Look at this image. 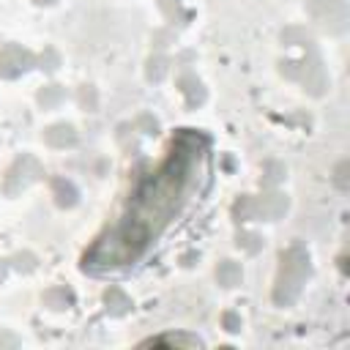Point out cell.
<instances>
[{
  "mask_svg": "<svg viewBox=\"0 0 350 350\" xmlns=\"http://www.w3.org/2000/svg\"><path fill=\"white\" fill-rule=\"evenodd\" d=\"M8 262H11L16 271H25V273H30V271L36 268V257H33L30 252H19V254H14Z\"/></svg>",
  "mask_w": 350,
  "mask_h": 350,
  "instance_id": "603a6c76",
  "label": "cell"
},
{
  "mask_svg": "<svg viewBox=\"0 0 350 350\" xmlns=\"http://www.w3.org/2000/svg\"><path fill=\"white\" fill-rule=\"evenodd\" d=\"M232 216H235V221H246V219H252V197H238V202L232 205Z\"/></svg>",
  "mask_w": 350,
  "mask_h": 350,
  "instance_id": "7402d4cb",
  "label": "cell"
},
{
  "mask_svg": "<svg viewBox=\"0 0 350 350\" xmlns=\"http://www.w3.org/2000/svg\"><path fill=\"white\" fill-rule=\"evenodd\" d=\"M221 323H224V328H227L230 334L241 331V317H238L235 312H224V314H221Z\"/></svg>",
  "mask_w": 350,
  "mask_h": 350,
  "instance_id": "484cf974",
  "label": "cell"
},
{
  "mask_svg": "<svg viewBox=\"0 0 350 350\" xmlns=\"http://www.w3.org/2000/svg\"><path fill=\"white\" fill-rule=\"evenodd\" d=\"M282 41H284V46H309L312 44V33L306 27H284L282 30Z\"/></svg>",
  "mask_w": 350,
  "mask_h": 350,
  "instance_id": "e0dca14e",
  "label": "cell"
},
{
  "mask_svg": "<svg viewBox=\"0 0 350 350\" xmlns=\"http://www.w3.org/2000/svg\"><path fill=\"white\" fill-rule=\"evenodd\" d=\"M33 66H36V57L27 49H22L19 44H5L0 49V77L3 79H16L19 74H25Z\"/></svg>",
  "mask_w": 350,
  "mask_h": 350,
  "instance_id": "8992f818",
  "label": "cell"
},
{
  "mask_svg": "<svg viewBox=\"0 0 350 350\" xmlns=\"http://www.w3.org/2000/svg\"><path fill=\"white\" fill-rule=\"evenodd\" d=\"M287 205H290V200L284 194H279V191H268V194L252 197V219H268V221H273V219L284 216Z\"/></svg>",
  "mask_w": 350,
  "mask_h": 350,
  "instance_id": "ba28073f",
  "label": "cell"
},
{
  "mask_svg": "<svg viewBox=\"0 0 350 350\" xmlns=\"http://www.w3.org/2000/svg\"><path fill=\"white\" fill-rule=\"evenodd\" d=\"M41 175H44V167L38 164V159H33V156H19V159L8 167L5 178H3V191H5L8 197H14V194H19L22 189H27L33 180H38Z\"/></svg>",
  "mask_w": 350,
  "mask_h": 350,
  "instance_id": "277c9868",
  "label": "cell"
},
{
  "mask_svg": "<svg viewBox=\"0 0 350 350\" xmlns=\"http://www.w3.org/2000/svg\"><path fill=\"white\" fill-rule=\"evenodd\" d=\"M5 271H8V260H0V282H3V276H5Z\"/></svg>",
  "mask_w": 350,
  "mask_h": 350,
  "instance_id": "4dcf8cb0",
  "label": "cell"
},
{
  "mask_svg": "<svg viewBox=\"0 0 350 350\" xmlns=\"http://www.w3.org/2000/svg\"><path fill=\"white\" fill-rule=\"evenodd\" d=\"M279 71H282L287 79H298V77H301V63H298V60H284V63L279 66Z\"/></svg>",
  "mask_w": 350,
  "mask_h": 350,
  "instance_id": "cb8c5ba5",
  "label": "cell"
},
{
  "mask_svg": "<svg viewBox=\"0 0 350 350\" xmlns=\"http://www.w3.org/2000/svg\"><path fill=\"white\" fill-rule=\"evenodd\" d=\"M235 243L243 249V252H249V254H257L260 249H262V238L257 235V232H238V238H235Z\"/></svg>",
  "mask_w": 350,
  "mask_h": 350,
  "instance_id": "d6986e66",
  "label": "cell"
},
{
  "mask_svg": "<svg viewBox=\"0 0 350 350\" xmlns=\"http://www.w3.org/2000/svg\"><path fill=\"white\" fill-rule=\"evenodd\" d=\"M79 104H82L85 109H96V90H93L90 85H85V88L79 90Z\"/></svg>",
  "mask_w": 350,
  "mask_h": 350,
  "instance_id": "d4e9b609",
  "label": "cell"
},
{
  "mask_svg": "<svg viewBox=\"0 0 350 350\" xmlns=\"http://www.w3.org/2000/svg\"><path fill=\"white\" fill-rule=\"evenodd\" d=\"M41 301H44V306H49V309H55V312H63V309H68V306L74 304V295H71L68 287L60 284V287H49V290H44Z\"/></svg>",
  "mask_w": 350,
  "mask_h": 350,
  "instance_id": "30bf717a",
  "label": "cell"
},
{
  "mask_svg": "<svg viewBox=\"0 0 350 350\" xmlns=\"http://www.w3.org/2000/svg\"><path fill=\"white\" fill-rule=\"evenodd\" d=\"M284 178V167L279 161H268L262 167V186H276Z\"/></svg>",
  "mask_w": 350,
  "mask_h": 350,
  "instance_id": "ffe728a7",
  "label": "cell"
},
{
  "mask_svg": "<svg viewBox=\"0 0 350 350\" xmlns=\"http://www.w3.org/2000/svg\"><path fill=\"white\" fill-rule=\"evenodd\" d=\"M38 5H52V3H57V0H36Z\"/></svg>",
  "mask_w": 350,
  "mask_h": 350,
  "instance_id": "1f68e13d",
  "label": "cell"
},
{
  "mask_svg": "<svg viewBox=\"0 0 350 350\" xmlns=\"http://www.w3.org/2000/svg\"><path fill=\"white\" fill-rule=\"evenodd\" d=\"M150 241H153L150 230L145 224H139L137 219L126 216L118 227H112L107 235H101L93 243V249L82 260V268L98 273V271H107V268L129 265L148 249Z\"/></svg>",
  "mask_w": 350,
  "mask_h": 350,
  "instance_id": "7a4b0ae2",
  "label": "cell"
},
{
  "mask_svg": "<svg viewBox=\"0 0 350 350\" xmlns=\"http://www.w3.org/2000/svg\"><path fill=\"white\" fill-rule=\"evenodd\" d=\"M202 145H205V137H200L194 129H183L175 137L167 161L150 178H145L142 186L137 189L129 216L137 219L139 224H145L153 238L167 227V221L178 211V205L191 183V172L200 161Z\"/></svg>",
  "mask_w": 350,
  "mask_h": 350,
  "instance_id": "6da1fadb",
  "label": "cell"
},
{
  "mask_svg": "<svg viewBox=\"0 0 350 350\" xmlns=\"http://www.w3.org/2000/svg\"><path fill=\"white\" fill-rule=\"evenodd\" d=\"M3 347H19V339L14 334H8V331H0V350Z\"/></svg>",
  "mask_w": 350,
  "mask_h": 350,
  "instance_id": "f1b7e54d",
  "label": "cell"
},
{
  "mask_svg": "<svg viewBox=\"0 0 350 350\" xmlns=\"http://www.w3.org/2000/svg\"><path fill=\"white\" fill-rule=\"evenodd\" d=\"M161 11L170 16V19H180V11H178V0H159Z\"/></svg>",
  "mask_w": 350,
  "mask_h": 350,
  "instance_id": "4316f807",
  "label": "cell"
},
{
  "mask_svg": "<svg viewBox=\"0 0 350 350\" xmlns=\"http://www.w3.org/2000/svg\"><path fill=\"white\" fill-rule=\"evenodd\" d=\"M298 82H301L304 90H309L312 96H320V93L328 88L323 63H320V57L314 55L312 46H309V60H301V77H298Z\"/></svg>",
  "mask_w": 350,
  "mask_h": 350,
  "instance_id": "52a82bcc",
  "label": "cell"
},
{
  "mask_svg": "<svg viewBox=\"0 0 350 350\" xmlns=\"http://www.w3.org/2000/svg\"><path fill=\"white\" fill-rule=\"evenodd\" d=\"M306 8L328 33H342L345 25H347L345 0H309Z\"/></svg>",
  "mask_w": 350,
  "mask_h": 350,
  "instance_id": "5b68a950",
  "label": "cell"
},
{
  "mask_svg": "<svg viewBox=\"0 0 350 350\" xmlns=\"http://www.w3.org/2000/svg\"><path fill=\"white\" fill-rule=\"evenodd\" d=\"M347 170H350V164H347V161H342V164L336 167V178H334V180H336V186H339V189H347Z\"/></svg>",
  "mask_w": 350,
  "mask_h": 350,
  "instance_id": "83f0119b",
  "label": "cell"
},
{
  "mask_svg": "<svg viewBox=\"0 0 350 350\" xmlns=\"http://www.w3.org/2000/svg\"><path fill=\"white\" fill-rule=\"evenodd\" d=\"M142 345H175V347H202V339L191 336V334H164V336H153L145 339Z\"/></svg>",
  "mask_w": 350,
  "mask_h": 350,
  "instance_id": "5bb4252c",
  "label": "cell"
},
{
  "mask_svg": "<svg viewBox=\"0 0 350 350\" xmlns=\"http://www.w3.org/2000/svg\"><path fill=\"white\" fill-rule=\"evenodd\" d=\"M57 66H60V55L52 49V46H46L44 52H41V57H38V68H44V71H57Z\"/></svg>",
  "mask_w": 350,
  "mask_h": 350,
  "instance_id": "44dd1931",
  "label": "cell"
},
{
  "mask_svg": "<svg viewBox=\"0 0 350 350\" xmlns=\"http://www.w3.org/2000/svg\"><path fill=\"white\" fill-rule=\"evenodd\" d=\"M52 194H55V202H57L60 208L77 205V197H79V191L74 189V183L66 180V178H55V180H52Z\"/></svg>",
  "mask_w": 350,
  "mask_h": 350,
  "instance_id": "7c38bea8",
  "label": "cell"
},
{
  "mask_svg": "<svg viewBox=\"0 0 350 350\" xmlns=\"http://www.w3.org/2000/svg\"><path fill=\"white\" fill-rule=\"evenodd\" d=\"M137 126H139L142 131H156V129H159V123H156L150 115H142V118L137 120Z\"/></svg>",
  "mask_w": 350,
  "mask_h": 350,
  "instance_id": "f546056e",
  "label": "cell"
},
{
  "mask_svg": "<svg viewBox=\"0 0 350 350\" xmlns=\"http://www.w3.org/2000/svg\"><path fill=\"white\" fill-rule=\"evenodd\" d=\"M216 279L221 287H235L241 282V265L232 262V260H221L219 268H216Z\"/></svg>",
  "mask_w": 350,
  "mask_h": 350,
  "instance_id": "9a60e30c",
  "label": "cell"
},
{
  "mask_svg": "<svg viewBox=\"0 0 350 350\" xmlns=\"http://www.w3.org/2000/svg\"><path fill=\"white\" fill-rule=\"evenodd\" d=\"M312 265H309V254L304 246H290L287 252H282L279 260V279L273 287V301L279 306H293L301 295L304 282L309 279Z\"/></svg>",
  "mask_w": 350,
  "mask_h": 350,
  "instance_id": "3957f363",
  "label": "cell"
},
{
  "mask_svg": "<svg viewBox=\"0 0 350 350\" xmlns=\"http://www.w3.org/2000/svg\"><path fill=\"white\" fill-rule=\"evenodd\" d=\"M104 304H107V312L115 314V317H120V314H126V312L131 309V298H129L120 287H109V290L104 293Z\"/></svg>",
  "mask_w": 350,
  "mask_h": 350,
  "instance_id": "4fadbf2b",
  "label": "cell"
},
{
  "mask_svg": "<svg viewBox=\"0 0 350 350\" xmlns=\"http://www.w3.org/2000/svg\"><path fill=\"white\" fill-rule=\"evenodd\" d=\"M44 139L52 148H71V145H77V131L68 123H55L44 131Z\"/></svg>",
  "mask_w": 350,
  "mask_h": 350,
  "instance_id": "9c48e42d",
  "label": "cell"
},
{
  "mask_svg": "<svg viewBox=\"0 0 350 350\" xmlns=\"http://www.w3.org/2000/svg\"><path fill=\"white\" fill-rule=\"evenodd\" d=\"M167 68H170V60L164 55H153L148 60V79L150 82H161L167 77Z\"/></svg>",
  "mask_w": 350,
  "mask_h": 350,
  "instance_id": "ac0fdd59",
  "label": "cell"
},
{
  "mask_svg": "<svg viewBox=\"0 0 350 350\" xmlns=\"http://www.w3.org/2000/svg\"><path fill=\"white\" fill-rule=\"evenodd\" d=\"M63 98H66V88H60V85H44L38 90V104L44 109H55Z\"/></svg>",
  "mask_w": 350,
  "mask_h": 350,
  "instance_id": "2e32d148",
  "label": "cell"
},
{
  "mask_svg": "<svg viewBox=\"0 0 350 350\" xmlns=\"http://www.w3.org/2000/svg\"><path fill=\"white\" fill-rule=\"evenodd\" d=\"M180 90H183L189 107H200L205 101V88H202V82L194 74H183L180 77Z\"/></svg>",
  "mask_w": 350,
  "mask_h": 350,
  "instance_id": "8fae6325",
  "label": "cell"
}]
</instances>
